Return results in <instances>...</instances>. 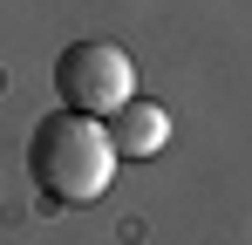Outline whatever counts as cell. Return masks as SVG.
<instances>
[{"mask_svg": "<svg viewBox=\"0 0 252 245\" xmlns=\"http://www.w3.org/2000/svg\"><path fill=\"white\" fill-rule=\"evenodd\" d=\"M28 177L48 204H95L116 177V143H109V122L75 116V109H55L34 122L28 136Z\"/></svg>", "mask_w": 252, "mask_h": 245, "instance_id": "6da1fadb", "label": "cell"}, {"mask_svg": "<svg viewBox=\"0 0 252 245\" xmlns=\"http://www.w3.org/2000/svg\"><path fill=\"white\" fill-rule=\"evenodd\" d=\"M55 95L75 116H116L136 102V68L116 41H68L55 55Z\"/></svg>", "mask_w": 252, "mask_h": 245, "instance_id": "7a4b0ae2", "label": "cell"}, {"mask_svg": "<svg viewBox=\"0 0 252 245\" xmlns=\"http://www.w3.org/2000/svg\"><path fill=\"white\" fill-rule=\"evenodd\" d=\"M109 143H116V157H129V163L157 157V150L170 143V109L136 95L129 109H116V116H109Z\"/></svg>", "mask_w": 252, "mask_h": 245, "instance_id": "3957f363", "label": "cell"}]
</instances>
